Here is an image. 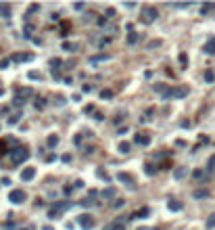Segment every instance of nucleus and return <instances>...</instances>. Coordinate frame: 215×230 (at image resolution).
<instances>
[{
	"label": "nucleus",
	"mask_w": 215,
	"mask_h": 230,
	"mask_svg": "<svg viewBox=\"0 0 215 230\" xmlns=\"http://www.w3.org/2000/svg\"><path fill=\"white\" fill-rule=\"evenodd\" d=\"M102 197H104V199L115 197V188H113V186H111V188H104V190H102Z\"/></svg>",
	"instance_id": "obj_11"
},
{
	"label": "nucleus",
	"mask_w": 215,
	"mask_h": 230,
	"mask_svg": "<svg viewBox=\"0 0 215 230\" xmlns=\"http://www.w3.org/2000/svg\"><path fill=\"white\" fill-rule=\"evenodd\" d=\"M59 144V138L57 136H48V146H57Z\"/></svg>",
	"instance_id": "obj_20"
},
{
	"label": "nucleus",
	"mask_w": 215,
	"mask_h": 230,
	"mask_svg": "<svg viewBox=\"0 0 215 230\" xmlns=\"http://www.w3.org/2000/svg\"><path fill=\"white\" fill-rule=\"evenodd\" d=\"M134 142H136V144H142V146H146V144L150 142V136H146V134H136V136H134Z\"/></svg>",
	"instance_id": "obj_7"
},
{
	"label": "nucleus",
	"mask_w": 215,
	"mask_h": 230,
	"mask_svg": "<svg viewBox=\"0 0 215 230\" xmlns=\"http://www.w3.org/2000/svg\"><path fill=\"white\" fill-rule=\"evenodd\" d=\"M117 230H125V228H123V224H121V222H119V226H117Z\"/></svg>",
	"instance_id": "obj_35"
},
{
	"label": "nucleus",
	"mask_w": 215,
	"mask_h": 230,
	"mask_svg": "<svg viewBox=\"0 0 215 230\" xmlns=\"http://www.w3.org/2000/svg\"><path fill=\"white\" fill-rule=\"evenodd\" d=\"M100 96H102V99H111V96H113V90H102Z\"/></svg>",
	"instance_id": "obj_25"
},
{
	"label": "nucleus",
	"mask_w": 215,
	"mask_h": 230,
	"mask_svg": "<svg viewBox=\"0 0 215 230\" xmlns=\"http://www.w3.org/2000/svg\"><path fill=\"white\" fill-rule=\"evenodd\" d=\"M13 61H31V55H15Z\"/></svg>",
	"instance_id": "obj_14"
},
{
	"label": "nucleus",
	"mask_w": 215,
	"mask_h": 230,
	"mask_svg": "<svg viewBox=\"0 0 215 230\" xmlns=\"http://www.w3.org/2000/svg\"><path fill=\"white\" fill-rule=\"evenodd\" d=\"M130 146H132L130 142H119V151L121 153H130Z\"/></svg>",
	"instance_id": "obj_16"
},
{
	"label": "nucleus",
	"mask_w": 215,
	"mask_h": 230,
	"mask_svg": "<svg viewBox=\"0 0 215 230\" xmlns=\"http://www.w3.org/2000/svg\"><path fill=\"white\" fill-rule=\"evenodd\" d=\"M184 174H186V167H177V170H175V174H173V176H175V178H182V176H184Z\"/></svg>",
	"instance_id": "obj_24"
},
{
	"label": "nucleus",
	"mask_w": 215,
	"mask_h": 230,
	"mask_svg": "<svg viewBox=\"0 0 215 230\" xmlns=\"http://www.w3.org/2000/svg\"><path fill=\"white\" fill-rule=\"evenodd\" d=\"M117 180L119 182H125V184H134V176L132 174H125V172H119L117 174Z\"/></svg>",
	"instance_id": "obj_8"
},
{
	"label": "nucleus",
	"mask_w": 215,
	"mask_h": 230,
	"mask_svg": "<svg viewBox=\"0 0 215 230\" xmlns=\"http://www.w3.org/2000/svg\"><path fill=\"white\" fill-rule=\"evenodd\" d=\"M155 90H157V92H161L163 96H167V92H169V88H167L165 84H155Z\"/></svg>",
	"instance_id": "obj_10"
},
{
	"label": "nucleus",
	"mask_w": 215,
	"mask_h": 230,
	"mask_svg": "<svg viewBox=\"0 0 215 230\" xmlns=\"http://www.w3.org/2000/svg\"><path fill=\"white\" fill-rule=\"evenodd\" d=\"M8 201H11V203H23V201H25V192L19 190V188H17V190H11V192H8Z\"/></svg>",
	"instance_id": "obj_4"
},
{
	"label": "nucleus",
	"mask_w": 215,
	"mask_h": 230,
	"mask_svg": "<svg viewBox=\"0 0 215 230\" xmlns=\"http://www.w3.org/2000/svg\"><path fill=\"white\" fill-rule=\"evenodd\" d=\"M194 197L196 199H205V197H209V192L203 190V188H199V190H194Z\"/></svg>",
	"instance_id": "obj_13"
},
{
	"label": "nucleus",
	"mask_w": 215,
	"mask_h": 230,
	"mask_svg": "<svg viewBox=\"0 0 215 230\" xmlns=\"http://www.w3.org/2000/svg\"><path fill=\"white\" fill-rule=\"evenodd\" d=\"M0 11H2V15H8L11 13V6H0Z\"/></svg>",
	"instance_id": "obj_29"
},
{
	"label": "nucleus",
	"mask_w": 215,
	"mask_h": 230,
	"mask_svg": "<svg viewBox=\"0 0 215 230\" xmlns=\"http://www.w3.org/2000/svg\"><path fill=\"white\" fill-rule=\"evenodd\" d=\"M144 167H146V174H148V176H153V174H155V167L150 165V163H146Z\"/></svg>",
	"instance_id": "obj_26"
},
{
	"label": "nucleus",
	"mask_w": 215,
	"mask_h": 230,
	"mask_svg": "<svg viewBox=\"0 0 215 230\" xmlns=\"http://www.w3.org/2000/svg\"><path fill=\"white\" fill-rule=\"evenodd\" d=\"M188 94V88L186 86H175V88H169V92L165 99H184Z\"/></svg>",
	"instance_id": "obj_1"
},
{
	"label": "nucleus",
	"mask_w": 215,
	"mask_h": 230,
	"mask_svg": "<svg viewBox=\"0 0 215 230\" xmlns=\"http://www.w3.org/2000/svg\"><path fill=\"white\" fill-rule=\"evenodd\" d=\"M186 61H188V59H186V55L182 52V55H180V63H182V65H186Z\"/></svg>",
	"instance_id": "obj_32"
},
{
	"label": "nucleus",
	"mask_w": 215,
	"mask_h": 230,
	"mask_svg": "<svg viewBox=\"0 0 215 230\" xmlns=\"http://www.w3.org/2000/svg\"><path fill=\"white\" fill-rule=\"evenodd\" d=\"M44 107H46V101H44V99H38V101H35V109H44Z\"/></svg>",
	"instance_id": "obj_23"
},
{
	"label": "nucleus",
	"mask_w": 215,
	"mask_h": 230,
	"mask_svg": "<svg viewBox=\"0 0 215 230\" xmlns=\"http://www.w3.org/2000/svg\"><path fill=\"white\" fill-rule=\"evenodd\" d=\"M79 226L82 228H86V230H90L92 226H94V218L88 214V216H79Z\"/></svg>",
	"instance_id": "obj_5"
},
{
	"label": "nucleus",
	"mask_w": 215,
	"mask_h": 230,
	"mask_svg": "<svg viewBox=\"0 0 215 230\" xmlns=\"http://www.w3.org/2000/svg\"><path fill=\"white\" fill-rule=\"evenodd\" d=\"M207 228H209V230L215 228V214H211V216L207 218Z\"/></svg>",
	"instance_id": "obj_15"
},
{
	"label": "nucleus",
	"mask_w": 215,
	"mask_h": 230,
	"mask_svg": "<svg viewBox=\"0 0 215 230\" xmlns=\"http://www.w3.org/2000/svg\"><path fill=\"white\" fill-rule=\"evenodd\" d=\"M157 17H159L157 8H153V6H144V8H142V21H144V23H150V21H155Z\"/></svg>",
	"instance_id": "obj_2"
},
{
	"label": "nucleus",
	"mask_w": 215,
	"mask_h": 230,
	"mask_svg": "<svg viewBox=\"0 0 215 230\" xmlns=\"http://www.w3.org/2000/svg\"><path fill=\"white\" fill-rule=\"evenodd\" d=\"M167 207L171 209V211H180V209H182V203H180V201H169Z\"/></svg>",
	"instance_id": "obj_9"
},
{
	"label": "nucleus",
	"mask_w": 215,
	"mask_h": 230,
	"mask_svg": "<svg viewBox=\"0 0 215 230\" xmlns=\"http://www.w3.org/2000/svg\"><path fill=\"white\" fill-rule=\"evenodd\" d=\"M205 52H207V55H213L215 52V40H211L207 46H205Z\"/></svg>",
	"instance_id": "obj_12"
},
{
	"label": "nucleus",
	"mask_w": 215,
	"mask_h": 230,
	"mask_svg": "<svg viewBox=\"0 0 215 230\" xmlns=\"http://www.w3.org/2000/svg\"><path fill=\"white\" fill-rule=\"evenodd\" d=\"M106 15H109V19H113V17H115V11H113V8H109V11H106Z\"/></svg>",
	"instance_id": "obj_34"
},
{
	"label": "nucleus",
	"mask_w": 215,
	"mask_h": 230,
	"mask_svg": "<svg viewBox=\"0 0 215 230\" xmlns=\"http://www.w3.org/2000/svg\"><path fill=\"white\" fill-rule=\"evenodd\" d=\"M153 230H161V228H153Z\"/></svg>",
	"instance_id": "obj_37"
},
{
	"label": "nucleus",
	"mask_w": 215,
	"mask_h": 230,
	"mask_svg": "<svg viewBox=\"0 0 215 230\" xmlns=\"http://www.w3.org/2000/svg\"><path fill=\"white\" fill-rule=\"evenodd\" d=\"M35 176V167H25V170L21 172V180H25V182H29L31 178Z\"/></svg>",
	"instance_id": "obj_6"
},
{
	"label": "nucleus",
	"mask_w": 215,
	"mask_h": 230,
	"mask_svg": "<svg viewBox=\"0 0 215 230\" xmlns=\"http://www.w3.org/2000/svg\"><path fill=\"white\" fill-rule=\"evenodd\" d=\"M207 170H209V172H213V170H215V155L209 159V163H207Z\"/></svg>",
	"instance_id": "obj_22"
},
{
	"label": "nucleus",
	"mask_w": 215,
	"mask_h": 230,
	"mask_svg": "<svg viewBox=\"0 0 215 230\" xmlns=\"http://www.w3.org/2000/svg\"><path fill=\"white\" fill-rule=\"evenodd\" d=\"M138 40H140V36H138V34H130V38H128V42H130V44H136Z\"/></svg>",
	"instance_id": "obj_21"
},
{
	"label": "nucleus",
	"mask_w": 215,
	"mask_h": 230,
	"mask_svg": "<svg viewBox=\"0 0 215 230\" xmlns=\"http://www.w3.org/2000/svg\"><path fill=\"white\" fill-rule=\"evenodd\" d=\"M29 79H42V75L35 73V71H29Z\"/></svg>",
	"instance_id": "obj_27"
},
{
	"label": "nucleus",
	"mask_w": 215,
	"mask_h": 230,
	"mask_svg": "<svg viewBox=\"0 0 215 230\" xmlns=\"http://www.w3.org/2000/svg\"><path fill=\"white\" fill-rule=\"evenodd\" d=\"M211 8H213V4H205V6L201 8V11H203V15H205V13H209V11H211Z\"/></svg>",
	"instance_id": "obj_28"
},
{
	"label": "nucleus",
	"mask_w": 215,
	"mask_h": 230,
	"mask_svg": "<svg viewBox=\"0 0 215 230\" xmlns=\"http://www.w3.org/2000/svg\"><path fill=\"white\" fill-rule=\"evenodd\" d=\"M136 230H146V228H136Z\"/></svg>",
	"instance_id": "obj_36"
},
{
	"label": "nucleus",
	"mask_w": 215,
	"mask_h": 230,
	"mask_svg": "<svg viewBox=\"0 0 215 230\" xmlns=\"http://www.w3.org/2000/svg\"><path fill=\"white\" fill-rule=\"evenodd\" d=\"M63 48H65V50H75V48H77V44H73V42H65V44H63Z\"/></svg>",
	"instance_id": "obj_19"
},
{
	"label": "nucleus",
	"mask_w": 215,
	"mask_h": 230,
	"mask_svg": "<svg viewBox=\"0 0 215 230\" xmlns=\"http://www.w3.org/2000/svg\"><path fill=\"white\" fill-rule=\"evenodd\" d=\"M27 157H29V153L25 151V149H15V151H11V159H13V163H21V161H25Z\"/></svg>",
	"instance_id": "obj_3"
},
{
	"label": "nucleus",
	"mask_w": 215,
	"mask_h": 230,
	"mask_svg": "<svg viewBox=\"0 0 215 230\" xmlns=\"http://www.w3.org/2000/svg\"><path fill=\"white\" fill-rule=\"evenodd\" d=\"M205 79H207V82H213V79H215V73L211 71V69H207V71H205Z\"/></svg>",
	"instance_id": "obj_17"
},
{
	"label": "nucleus",
	"mask_w": 215,
	"mask_h": 230,
	"mask_svg": "<svg viewBox=\"0 0 215 230\" xmlns=\"http://www.w3.org/2000/svg\"><path fill=\"white\" fill-rule=\"evenodd\" d=\"M117 226H119V220H117V222H111V224H106L102 230H117Z\"/></svg>",
	"instance_id": "obj_18"
},
{
	"label": "nucleus",
	"mask_w": 215,
	"mask_h": 230,
	"mask_svg": "<svg viewBox=\"0 0 215 230\" xmlns=\"http://www.w3.org/2000/svg\"><path fill=\"white\" fill-rule=\"evenodd\" d=\"M123 203H125V201H119V199H117V201L113 203V207H123Z\"/></svg>",
	"instance_id": "obj_31"
},
{
	"label": "nucleus",
	"mask_w": 215,
	"mask_h": 230,
	"mask_svg": "<svg viewBox=\"0 0 215 230\" xmlns=\"http://www.w3.org/2000/svg\"><path fill=\"white\" fill-rule=\"evenodd\" d=\"M155 46H161V42H159V40H157V42H150V44H148V48H155Z\"/></svg>",
	"instance_id": "obj_33"
},
{
	"label": "nucleus",
	"mask_w": 215,
	"mask_h": 230,
	"mask_svg": "<svg viewBox=\"0 0 215 230\" xmlns=\"http://www.w3.org/2000/svg\"><path fill=\"white\" fill-rule=\"evenodd\" d=\"M192 176H194V178H203V170H194Z\"/></svg>",
	"instance_id": "obj_30"
}]
</instances>
